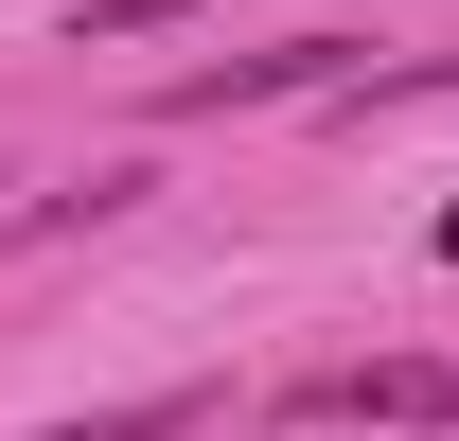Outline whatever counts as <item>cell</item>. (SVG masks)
<instances>
[{
	"mask_svg": "<svg viewBox=\"0 0 459 441\" xmlns=\"http://www.w3.org/2000/svg\"><path fill=\"white\" fill-rule=\"evenodd\" d=\"M353 36H283V54H212V71H177L160 124H230V107H300V89H336Z\"/></svg>",
	"mask_w": 459,
	"mask_h": 441,
	"instance_id": "cell-1",
	"label": "cell"
},
{
	"mask_svg": "<svg viewBox=\"0 0 459 441\" xmlns=\"http://www.w3.org/2000/svg\"><path fill=\"white\" fill-rule=\"evenodd\" d=\"M177 424H195V406L160 388V406H89V424H36V441H177Z\"/></svg>",
	"mask_w": 459,
	"mask_h": 441,
	"instance_id": "cell-3",
	"label": "cell"
},
{
	"mask_svg": "<svg viewBox=\"0 0 459 441\" xmlns=\"http://www.w3.org/2000/svg\"><path fill=\"white\" fill-rule=\"evenodd\" d=\"M300 406H318V424H459V371L442 353H371V371H318Z\"/></svg>",
	"mask_w": 459,
	"mask_h": 441,
	"instance_id": "cell-2",
	"label": "cell"
},
{
	"mask_svg": "<svg viewBox=\"0 0 459 441\" xmlns=\"http://www.w3.org/2000/svg\"><path fill=\"white\" fill-rule=\"evenodd\" d=\"M371 441H459V424H371Z\"/></svg>",
	"mask_w": 459,
	"mask_h": 441,
	"instance_id": "cell-4",
	"label": "cell"
}]
</instances>
